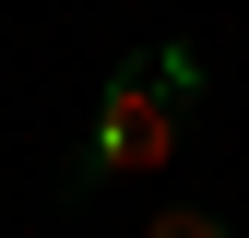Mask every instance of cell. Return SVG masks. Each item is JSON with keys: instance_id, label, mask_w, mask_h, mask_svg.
<instances>
[{"instance_id": "obj_1", "label": "cell", "mask_w": 249, "mask_h": 238, "mask_svg": "<svg viewBox=\"0 0 249 238\" xmlns=\"http://www.w3.org/2000/svg\"><path fill=\"white\" fill-rule=\"evenodd\" d=\"M178 119H190V96H166V83L142 72V48L107 72V96H95V143H83V178H154L178 155Z\"/></svg>"}, {"instance_id": "obj_2", "label": "cell", "mask_w": 249, "mask_h": 238, "mask_svg": "<svg viewBox=\"0 0 249 238\" xmlns=\"http://www.w3.org/2000/svg\"><path fill=\"white\" fill-rule=\"evenodd\" d=\"M142 72L166 83V96H190V107H202V60H190V48H142Z\"/></svg>"}]
</instances>
